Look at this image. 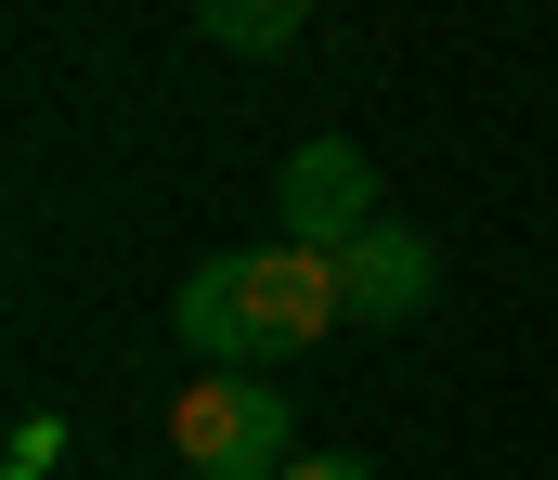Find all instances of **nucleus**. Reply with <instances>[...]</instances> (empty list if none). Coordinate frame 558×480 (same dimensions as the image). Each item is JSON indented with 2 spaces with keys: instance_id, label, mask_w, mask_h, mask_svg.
<instances>
[{
  "instance_id": "obj_4",
  "label": "nucleus",
  "mask_w": 558,
  "mask_h": 480,
  "mask_svg": "<svg viewBox=\"0 0 558 480\" xmlns=\"http://www.w3.org/2000/svg\"><path fill=\"white\" fill-rule=\"evenodd\" d=\"M274 208H286V247H351L364 221H377V169H364V144H299L274 182Z\"/></svg>"
},
{
  "instance_id": "obj_3",
  "label": "nucleus",
  "mask_w": 558,
  "mask_h": 480,
  "mask_svg": "<svg viewBox=\"0 0 558 480\" xmlns=\"http://www.w3.org/2000/svg\"><path fill=\"white\" fill-rule=\"evenodd\" d=\"M338 299H351V324H416L428 299H441V247H428L416 221H364L351 247H338Z\"/></svg>"
},
{
  "instance_id": "obj_5",
  "label": "nucleus",
  "mask_w": 558,
  "mask_h": 480,
  "mask_svg": "<svg viewBox=\"0 0 558 480\" xmlns=\"http://www.w3.org/2000/svg\"><path fill=\"white\" fill-rule=\"evenodd\" d=\"M195 26H208L221 52H286V39L312 26V0H195Z\"/></svg>"
},
{
  "instance_id": "obj_7",
  "label": "nucleus",
  "mask_w": 558,
  "mask_h": 480,
  "mask_svg": "<svg viewBox=\"0 0 558 480\" xmlns=\"http://www.w3.org/2000/svg\"><path fill=\"white\" fill-rule=\"evenodd\" d=\"M286 480H377V468H364V455H299Z\"/></svg>"
},
{
  "instance_id": "obj_1",
  "label": "nucleus",
  "mask_w": 558,
  "mask_h": 480,
  "mask_svg": "<svg viewBox=\"0 0 558 480\" xmlns=\"http://www.w3.org/2000/svg\"><path fill=\"white\" fill-rule=\"evenodd\" d=\"M169 324H182V350L260 377L274 350H312L325 324H351V299H338V260H325V247H286V234H274V247H221V260H195L182 299H169Z\"/></svg>"
},
{
  "instance_id": "obj_2",
  "label": "nucleus",
  "mask_w": 558,
  "mask_h": 480,
  "mask_svg": "<svg viewBox=\"0 0 558 480\" xmlns=\"http://www.w3.org/2000/svg\"><path fill=\"white\" fill-rule=\"evenodd\" d=\"M169 455H182L195 480H286V468H299V416H286L274 377L208 364V377L169 390Z\"/></svg>"
},
{
  "instance_id": "obj_6",
  "label": "nucleus",
  "mask_w": 558,
  "mask_h": 480,
  "mask_svg": "<svg viewBox=\"0 0 558 480\" xmlns=\"http://www.w3.org/2000/svg\"><path fill=\"white\" fill-rule=\"evenodd\" d=\"M52 455H65V416H52V403H26V416H13V455H0V480H52Z\"/></svg>"
}]
</instances>
